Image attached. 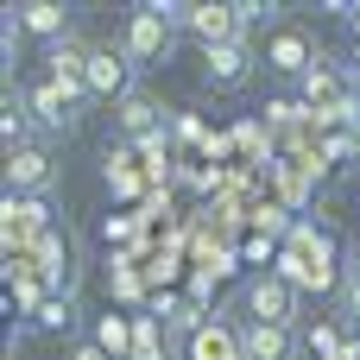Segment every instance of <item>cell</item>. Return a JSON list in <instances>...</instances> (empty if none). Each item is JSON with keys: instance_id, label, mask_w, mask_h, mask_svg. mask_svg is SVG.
I'll return each instance as SVG.
<instances>
[{"instance_id": "7402d4cb", "label": "cell", "mask_w": 360, "mask_h": 360, "mask_svg": "<svg viewBox=\"0 0 360 360\" xmlns=\"http://www.w3.org/2000/svg\"><path fill=\"white\" fill-rule=\"evenodd\" d=\"M70 360H108V354H101L95 342H76V348H70Z\"/></svg>"}, {"instance_id": "2e32d148", "label": "cell", "mask_w": 360, "mask_h": 360, "mask_svg": "<svg viewBox=\"0 0 360 360\" xmlns=\"http://www.w3.org/2000/svg\"><path fill=\"white\" fill-rule=\"evenodd\" d=\"M70 323H76V297H57V291H51V297H44V310L32 316V329H38V335H63Z\"/></svg>"}, {"instance_id": "44dd1931", "label": "cell", "mask_w": 360, "mask_h": 360, "mask_svg": "<svg viewBox=\"0 0 360 360\" xmlns=\"http://www.w3.org/2000/svg\"><path fill=\"white\" fill-rule=\"evenodd\" d=\"M101 234H108V247H114V240H133V221H127V215H120V221L108 215V228H101Z\"/></svg>"}, {"instance_id": "d6986e66", "label": "cell", "mask_w": 360, "mask_h": 360, "mask_svg": "<svg viewBox=\"0 0 360 360\" xmlns=\"http://www.w3.org/2000/svg\"><path fill=\"white\" fill-rule=\"evenodd\" d=\"M108 291H114L120 304H146V285H139V272H133L127 259H114V272H108Z\"/></svg>"}, {"instance_id": "ac0fdd59", "label": "cell", "mask_w": 360, "mask_h": 360, "mask_svg": "<svg viewBox=\"0 0 360 360\" xmlns=\"http://www.w3.org/2000/svg\"><path fill=\"white\" fill-rule=\"evenodd\" d=\"M44 297H51V285H44L38 272H25V266H19V285H13V304H19L25 316H38V310H44Z\"/></svg>"}, {"instance_id": "603a6c76", "label": "cell", "mask_w": 360, "mask_h": 360, "mask_svg": "<svg viewBox=\"0 0 360 360\" xmlns=\"http://www.w3.org/2000/svg\"><path fill=\"white\" fill-rule=\"evenodd\" d=\"M348 25H354V38H360V6H354V19H348Z\"/></svg>"}, {"instance_id": "5bb4252c", "label": "cell", "mask_w": 360, "mask_h": 360, "mask_svg": "<svg viewBox=\"0 0 360 360\" xmlns=\"http://www.w3.org/2000/svg\"><path fill=\"white\" fill-rule=\"evenodd\" d=\"M89 342H95L108 360H133V316H120V310L95 316V335H89Z\"/></svg>"}, {"instance_id": "30bf717a", "label": "cell", "mask_w": 360, "mask_h": 360, "mask_svg": "<svg viewBox=\"0 0 360 360\" xmlns=\"http://www.w3.org/2000/svg\"><path fill=\"white\" fill-rule=\"evenodd\" d=\"M304 335L297 329H278V323H240V354L247 360H297Z\"/></svg>"}, {"instance_id": "8992f818", "label": "cell", "mask_w": 360, "mask_h": 360, "mask_svg": "<svg viewBox=\"0 0 360 360\" xmlns=\"http://www.w3.org/2000/svg\"><path fill=\"white\" fill-rule=\"evenodd\" d=\"M51 184H57V158H51L44 139L6 152V190H13V196H51Z\"/></svg>"}, {"instance_id": "52a82bcc", "label": "cell", "mask_w": 360, "mask_h": 360, "mask_svg": "<svg viewBox=\"0 0 360 360\" xmlns=\"http://www.w3.org/2000/svg\"><path fill=\"white\" fill-rule=\"evenodd\" d=\"M259 57H266V70H278V76H304L323 51H316V38H310L304 25H278V32H266Z\"/></svg>"}, {"instance_id": "ffe728a7", "label": "cell", "mask_w": 360, "mask_h": 360, "mask_svg": "<svg viewBox=\"0 0 360 360\" xmlns=\"http://www.w3.org/2000/svg\"><path fill=\"white\" fill-rule=\"evenodd\" d=\"M342 316H360V266H342Z\"/></svg>"}, {"instance_id": "6da1fadb", "label": "cell", "mask_w": 360, "mask_h": 360, "mask_svg": "<svg viewBox=\"0 0 360 360\" xmlns=\"http://www.w3.org/2000/svg\"><path fill=\"white\" fill-rule=\"evenodd\" d=\"M171 44H177V32H171L165 6H158V0H139V6L127 13V25H120V51H127V57L146 70V63L171 57Z\"/></svg>"}, {"instance_id": "ba28073f", "label": "cell", "mask_w": 360, "mask_h": 360, "mask_svg": "<svg viewBox=\"0 0 360 360\" xmlns=\"http://www.w3.org/2000/svg\"><path fill=\"white\" fill-rule=\"evenodd\" d=\"M13 25H19V32H32V38H44V51L76 38L70 6H57V0H19V6H13Z\"/></svg>"}, {"instance_id": "9c48e42d", "label": "cell", "mask_w": 360, "mask_h": 360, "mask_svg": "<svg viewBox=\"0 0 360 360\" xmlns=\"http://www.w3.org/2000/svg\"><path fill=\"white\" fill-rule=\"evenodd\" d=\"M0 215H6V253H13V247H32V240L51 228V202H44V196H13V190H6Z\"/></svg>"}, {"instance_id": "277c9868", "label": "cell", "mask_w": 360, "mask_h": 360, "mask_svg": "<svg viewBox=\"0 0 360 360\" xmlns=\"http://www.w3.org/2000/svg\"><path fill=\"white\" fill-rule=\"evenodd\" d=\"M82 101H89V89H63V82H51V76H38V82L25 89V108H32L38 133H76Z\"/></svg>"}, {"instance_id": "7c38bea8", "label": "cell", "mask_w": 360, "mask_h": 360, "mask_svg": "<svg viewBox=\"0 0 360 360\" xmlns=\"http://www.w3.org/2000/svg\"><path fill=\"white\" fill-rule=\"evenodd\" d=\"M114 127H120L127 139H146V133H158V127H165V108H158L152 95H127V101L114 108Z\"/></svg>"}, {"instance_id": "9a60e30c", "label": "cell", "mask_w": 360, "mask_h": 360, "mask_svg": "<svg viewBox=\"0 0 360 360\" xmlns=\"http://www.w3.org/2000/svg\"><path fill=\"white\" fill-rule=\"evenodd\" d=\"M165 329H158V316L146 310V316H133V360H165Z\"/></svg>"}, {"instance_id": "5b68a950", "label": "cell", "mask_w": 360, "mask_h": 360, "mask_svg": "<svg viewBox=\"0 0 360 360\" xmlns=\"http://www.w3.org/2000/svg\"><path fill=\"white\" fill-rule=\"evenodd\" d=\"M253 76H259V51H253V44H221V51H202V82H209L215 95H240Z\"/></svg>"}, {"instance_id": "7a4b0ae2", "label": "cell", "mask_w": 360, "mask_h": 360, "mask_svg": "<svg viewBox=\"0 0 360 360\" xmlns=\"http://www.w3.org/2000/svg\"><path fill=\"white\" fill-rule=\"evenodd\" d=\"M240 304H247V323H278V329H297V323H304V316H297L304 291L285 285L278 272H253V278L240 285Z\"/></svg>"}, {"instance_id": "3957f363", "label": "cell", "mask_w": 360, "mask_h": 360, "mask_svg": "<svg viewBox=\"0 0 360 360\" xmlns=\"http://www.w3.org/2000/svg\"><path fill=\"white\" fill-rule=\"evenodd\" d=\"M127 95H139V63L120 51V44H95L89 51V101H127Z\"/></svg>"}, {"instance_id": "8fae6325", "label": "cell", "mask_w": 360, "mask_h": 360, "mask_svg": "<svg viewBox=\"0 0 360 360\" xmlns=\"http://www.w3.org/2000/svg\"><path fill=\"white\" fill-rule=\"evenodd\" d=\"M184 354H190V360H247V354H240V323L209 316V323L184 342Z\"/></svg>"}, {"instance_id": "4fadbf2b", "label": "cell", "mask_w": 360, "mask_h": 360, "mask_svg": "<svg viewBox=\"0 0 360 360\" xmlns=\"http://www.w3.org/2000/svg\"><path fill=\"white\" fill-rule=\"evenodd\" d=\"M32 133H38V120H32V108H25V89H6V108H0V139H6V152L32 146Z\"/></svg>"}, {"instance_id": "e0dca14e", "label": "cell", "mask_w": 360, "mask_h": 360, "mask_svg": "<svg viewBox=\"0 0 360 360\" xmlns=\"http://www.w3.org/2000/svg\"><path fill=\"white\" fill-rule=\"evenodd\" d=\"M234 13H240V25H247V38H253V25H285V6L278 0H234Z\"/></svg>"}]
</instances>
